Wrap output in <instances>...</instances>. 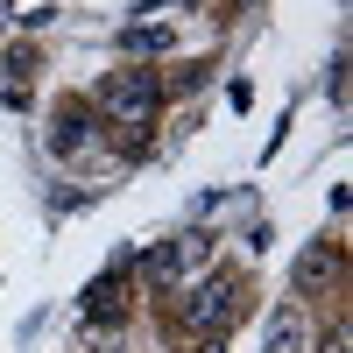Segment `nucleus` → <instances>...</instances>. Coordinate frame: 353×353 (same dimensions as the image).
Segmentation results:
<instances>
[{"instance_id":"4","label":"nucleus","mask_w":353,"mask_h":353,"mask_svg":"<svg viewBox=\"0 0 353 353\" xmlns=\"http://www.w3.org/2000/svg\"><path fill=\"white\" fill-rule=\"evenodd\" d=\"M128 290H134V283H128V261H121V269H106L92 290H85V304H78V311H85V325H92V332L121 325V318L134 311V297H128Z\"/></svg>"},{"instance_id":"3","label":"nucleus","mask_w":353,"mask_h":353,"mask_svg":"<svg viewBox=\"0 0 353 353\" xmlns=\"http://www.w3.org/2000/svg\"><path fill=\"white\" fill-rule=\"evenodd\" d=\"M339 276H346V248L339 241H311L297 254V269H290V290H297V297H332Z\"/></svg>"},{"instance_id":"7","label":"nucleus","mask_w":353,"mask_h":353,"mask_svg":"<svg viewBox=\"0 0 353 353\" xmlns=\"http://www.w3.org/2000/svg\"><path fill=\"white\" fill-rule=\"evenodd\" d=\"M176 36H170V28H128V36H121V50L128 57H156V50H170Z\"/></svg>"},{"instance_id":"5","label":"nucleus","mask_w":353,"mask_h":353,"mask_svg":"<svg viewBox=\"0 0 353 353\" xmlns=\"http://www.w3.org/2000/svg\"><path fill=\"white\" fill-rule=\"evenodd\" d=\"M78 149H92V106L85 99H57V113H50V156H78Z\"/></svg>"},{"instance_id":"6","label":"nucleus","mask_w":353,"mask_h":353,"mask_svg":"<svg viewBox=\"0 0 353 353\" xmlns=\"http://www.w3.org/2000/svg\"><path fill=\"white\" fill-rule=\"evenodd\" d=\"M311 346V325H304V304H283L269 318V353H304Z\"/></svg>"},{"instance_id":"1","label":"nucleus","mask_w":353,"mask_h":353,"mask_svg":"<svg viewBox=\"0 0 353 353\" xmlns=\"http://www.w3.org/2000/svg\"><path fill=\"white\" fill-rule=\"evenodd\" d=\"M241 311H248V283H241V276H205L191 297H184L176 325H184L191 339H219V332H226Z\"/></svg>"},{"instance_id":"2","label":"nucleus","mask_w":353,"mask_h":353,"mask_svg":"<svg viewBox=\"0 0 353 353\" xmlns=\"http://www.w3.org/2000/svg\"><path fill=\"white\" fill-rule=\"evenodd\" d=\"M99 106L121 128H149L163 113V78L156 71H113V78H99Z\"/></svg>"},{"instance_id":"8","label":"nucleus","mask_w":353,"mask_h":353,"mask_svg":"<svg viewBox=\"0 0 353 353\" xmlns=\"http://www.w3.org/2000/svg\"><path fill=\"white\" fill-rule=\"evenodd\" d=\"M8 8H14V0H0V21H8Z\"/></svg>"}]
</instances>
